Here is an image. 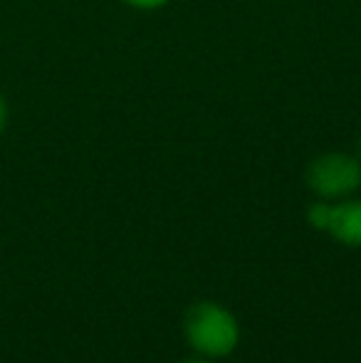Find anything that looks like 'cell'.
<instances>
[{"instance_id":"cell-2","label":"cell","mask_w":361,"mask_h":363,"mask_svg":"<svg viewBox=\"0 0 361 363\" xmlns=\"http://www.w3.org/2000/svg\"><path fill=\"white\" fill-rule=\"evenodd\" d=\"M309 191L322 201H342L361 188V161L357 153L327 151L309 161L304 171Z\"/></svg>"},{"instance_id":"cell-3","label":"cell","mask_w":361,"mask_h":363,"mask_svg":"<svg viewBox=\"0 0 361 363\" xmlns=\"http://www.w3.org/2000/svg\"><path fill=\"white\" fill-rule=\"evenodd\" d=\"M344 247H361V198H342L329 208L327 230Z\"/></svg>"},{"instance_id":"cell-4","label":"cell","mask_w":361,"mask_h":363,"mask_svg":"<svg viewBox=\"0 0 361 363\" xmlns=\"http://www.w3.org/2000/svg\"><path fill=\"white\" fill-rule=\"evenodd\" d=\"M329 208H332V201L317 198V201L307 208V223L312 225L314 230H322L324 233V230H327V220H329Z\"/></svg>"},{"instance_id":"cell-5","label":"cell","mask_w":361,"mask_h":363,"mask_svg":"<svg viewBox=\"0 0 361 363\" xmlns=\"http://www.w3.org/2000/svg\"><path fill=\"white\" fill-rule=\"evenodd\" d=\"M124 5L134 10H141V13H151V10H161L171 3V0H121Z\"/></svg>"},{"instance_id":"cell-7","label":"cell","mask_w":361,"mask_h":363,"mask_svg":"<svg viewBox=\"0 0 361 363\" xmlns=\"http://www.w3.org/2000/svg\"><path fill=\"white\" fill-rule=\"evenodd\" d=\"M181 363H213V359H208V356H191V359H186V361H181Z\"/></svg>"},{"instance_id":"cell-8","label":"cell","mask_w":361,"mask_h":363,"mask_svg":"<svg viewBox=\"0 0 361 363\" xmlns=\"http://www.w3.org/2000/svg\"><path fill=\"white\" fill-rule=\"evenodd\" d=\"M357 158L361 161V136H359V144H357Z\"/></svg>"},{"instance_id":"cell-1","label":"cell","mask_w":361,"mask_h":363,"mask_svg":"<svg viewBox=\"0 0 361 363\" xmlns=\"http://www.w3.org/2000/svg\"><path fill=\"white\" fill-rule=\"evenodd\" d=\"M183 336L198 356L226 359L240 344V324L228 306L218 301H196L183 316Z\"/></svg>"},{"instance_id":"cell-6","label":"cell","mask_w":361,"mask_h":363,"mask_svg":"<svg viewBox=\"0 0 361 363\" xmlns=\"http://www.w3.org/2000/svg\"><path fill=\"white\" fill-rule=\"evenodd\" d=\"M8 121H10V106H8L5 94L0 91V136H3L5 129H8Z\"/></svg>"}]
</instances>
